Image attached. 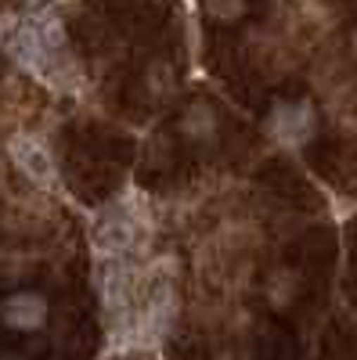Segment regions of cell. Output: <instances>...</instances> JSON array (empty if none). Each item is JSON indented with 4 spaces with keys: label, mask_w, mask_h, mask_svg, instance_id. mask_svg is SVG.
Listing matches in <instances>:
<instances>
[{
    "label": "cell",
    "mask_w": 357,
    "mask_h": 360,
    "mask_svg": "<svg viewBox=\"0 0 357 360\" xmlns=\"http://www.w3.org/2000/svg\"><path fill=\"white\" fill-rule=\"evenodd\" d=\"M0 360H25L22 353H15V349H4V353H0Z\"/></svg>",
    "instance_id": "277c9868"
},
{
    "label": "cell",
    "mask_w": 357,
    "mask_h": 360,
    "mask_svg": "<svg viewBox=\"0 0 357 360\" xmlns=\"http://www.w3.org/2000/svg\"><path fill=\"white\" fill-rule=\"evenodd\" d=\"M263 292H267V303L278 307V310H285L292 299H296V292H300V274H296L292 266H275L271 274H267Z\"/></svg>",
    "instance_id": "3957f363"
},
{
    "label": "cell",
    "mask_w": 357,
    "mask_h": 360,
    "mask_svg": "<svg viewBox=\"0 0 357 360\" xmlns=\"http://www.w3.org/2000/svg\"><path fill=\"white\" fill-rule=\"evenodd\" d=\"M51 317V303L47 295L37 288H15L0 299V328H8L15 335H33L44 332Z\"/></svg>",
    "instance_id": "6da1fadb"
},
{
    "label": "cell",
    "mask_w": 357,
    "mask_h": 360,
    "mask_svg": "<svg viewBox=\"0 0 357 360\" xmlns=\"http://www.w3.org/2000/svg\"><path fill=\"white\" fill-rule=\"evenodd\" d=\"M318 127V115H314V105L311 101H278L275 112H271V130L282 137V141H307Z\"/></svg>",
    "instance_id": "7a4b0ae2"
},
{
    "label": "cell",
    "mask_w": 357,
    "mask_h": 360,
    "mask_svg": "<svg viewBox=\"0 0 357 360\" xmlns=\"http://www.w3.org/2000/svg\"><path fill=\"white\" fill-rule=\"evenodd\" d=\"M353 47H357V33H353Z\"/></svg>",
    "instance_id": "5b68a950"
}]
</instances>
